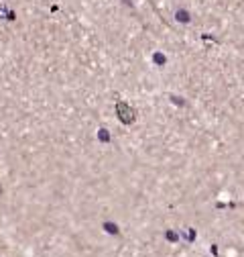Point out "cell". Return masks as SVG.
I'll return each instance as SVG.
<instances>
[{
  "instance_id": "3957f363",
  "label": "cell",
  "mask_w": 244,
  "mask_h": 257,
  "mask_svg": "<svg viewBox=\"0 0 244 257\" xmlns=\"http://www.w3.org/2000/svg\"><path fill=\"white\" fill-rule=\"evenodd\" d=\"M100 139H102V141H108V135H106V131H102V133H100Z\"/></svg>"
},
{
  "instance_id": "7a4b0ae2",
  "label": "cell",
  "mask_w": 244,
  "mask_h": 257,
  "mask_svg": "<svg viewBox=\"0 0 244 257\" xmlns=\"http://www.w3.org/2000/svg\"><path fill=\"white\" fill-rule=\"evenodd\" d=\"M104 229L108 231V233H114V235L118 233V227H116V224H112V223H106V224H104Z\"/></svg>"
},
{
  "instance_id": "6da1fadb",
  "label": "cell",
  "mask_w": 244,
  "mask_h": 257,
  "mask_svg": "<svg viewBox=\"0 0 244 257\" xmlns=\"http://www.w3.org/2000/svg\"><path fill=\"white\" fill-rule=\"evenodd\" d=\"M118 112H120V118L124 122H130V121H132V110H128L124 104H118Z\"/></svg>"
}]
</instances>
